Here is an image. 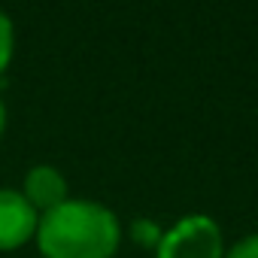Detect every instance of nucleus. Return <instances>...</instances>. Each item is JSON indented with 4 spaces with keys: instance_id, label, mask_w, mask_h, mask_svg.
Wrapping results in <instances>:
<instances>
[{
    "instance_id": "f257e3e1",
    "label": "nucleus",
    "mask_w": 258,
    "mask_h": 258,
    "mask_svg": "<svg viewBox=\"0 0 258 258\" xmlns=\"http://www.w3.org/2000/svg\"><path fill=\"white\" fill-rule=\"evenodd\" d=\"M43 258H112L121 243L118 216L94 201H64L37 222Z\"/></svg>"
},
{
    "instance_id": "f03ea898",
    "label": "nucleus",
    "mask_w": 258,
    "mask_h": 258,
    "mask_svg": "<svg viewBox=\"0 0 258 258\" xmlns=\"http://www.w3.org/2000/svg\"><path fill=\"white\" fill-rule=\"evenodd\" d=\"M222 228L207 213L182 216L173 228L164 231L155 258H222Z\"/></svg>"
},
{
    "instance_id": "7ed1b4c3",
    "label": "nucleus",
    "mask_w": 258,
    "mask_h": 258,
    "mask_svg": "<svg viewBox=\"0 0 258 258\" xmlns=\"http://www.w3.org/2000/svg\"><path fill=\"white\" fill-rule=\"evenodd\" d=\"M40 213L16 188H0V252L22 249L37 234Z\"/></svg>"
},
{
    "instance_id": "20e7f679",
    "label": "nucleus",
    "mask_w": 258,
    "mask_h": 258,
    "mask_svg": "<svg viewBox=\"0 0 258 258\" xmlns=\"http://www.w3.org/2000/svg\"><path fill=\"white\" fill-rule=\"evenodd\" d=\"M22 195H25V201H28L40 216L49 213V210H55V207H61L64 201H70V198H67V179H64V173H61L58 167H52V164H37V167H31V170L25 173Z\"/></svg>"
},
{
    "instance_id": "39448f33",
    "label": "nucleus",
    "mask_w": 258,
    "mask_h": 258,
    "mask_svg": "<svg viewBox=\"0 0 258 258\" xmlns=\"http://www.w3.org/2000/svg\"><path fill=\"white\" fill-rule=\"evenodd\" d=\"M161 237H164V231L158 222H152V219H134L131 222V240L140 249H158Z\"/></svg>"
},
{
    "instance_id": "423d86ee",
    "label": "nucleus",
    "mask_w": 258,
    "mask_h": 258,
    "mask_svg": "<svg viewBox=\"0 0 258 258\" xmlns=\"http://www.w3.org/2000/svg\"><path fill=\"white\" fill-rule=\"evenodd\" d=\"M13 49H16V31H13V19L0 10V73H4L13 61Z\"/></svg>"
},
{
    "instance_id": "0eeeda50",
    "label": "nucleus",
    "mask_w": 258,
    "mask_h": 258,
    "mask_svg": "<svg viewBox=\"0 0 258 258\" xmlns=\"http://www.w3.org/2000/svg\"><path fill=\"white\" fill-rule=\"evenodd\" d=\"M222 258H258V234H246L237 243H231V249H225Z\"/></svg>"
},
{
    "instance_id": "6e6552de",
    "label": "nucleus",
    "mask_w": 258,
    "mask_h": 258,
    "mask_svg": "<svg viewBox=\"0 0 258 258\" xmlns=\"http://www.w3.org/2000/svg\"><path fill=\"white\" fill-rule=\"evenodd\" d=\"M4 127H7V106L0 100V137H4Z\"/></svg>"
}]
</instances>
